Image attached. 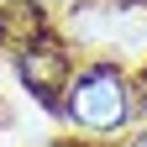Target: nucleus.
Returning <instances> with one entry per match:
<instances>
[{"label":"nucleus","instance_id":"f03ea898","mask_svg":"<svg viewBox=\"0 0 147 147\" xmlns=\"http://www.w3.org/2000/svg\"><path fill=\"white\" fill-rule=\"evenodd\" d=\"M16 74H21V84H26V95H32V100L58 105L63 84H68V74H74V58H68V47H63V42H53L47 32H37L32 42L16 47Z\"/></svg>","mask_w":147,"mask_h":147},{"label":"nucleus","instance_id":"f257e3e1","mask_svg":"<svg viewBox=\"0 0 147 147\" xmlns=\"http://www.w3.org/2000/svg\"><path fill=\"white\" fill-rule=\"evenodd\" d=\"M58 110L79 131L110 137V131H121V126L137 116V89H131V79H126L116 63H89V68L68 74V84L58 95Z\"/></svg>","mask_w":147,"mask_h":147},{"label":"nucleus","instance_id":"20e7f679","mask_svg":"<svg viewBox=\"0 0 147 147\" xmlns=\"http://www.w3.org/2000/svg\"><path fill=\"white\" fill-rule=\"evenodd\" d=\"M126 147H147V131H137V137H131V142H126Z\"/></svg>","mask_w":147,"mask_h":147},{"label":"nucleus","instance_id":"39448f33","mask_svg":"<svg viewBox=\"0 0 147 147\" xmlns=\"http://www.w3.org/2000/svg\"><path fill=\"white\" fill-rule=\"evenodd\" d=\"M137 110H142V116H147V84H142V100H137Z\"/></svg>","mask_w":147,"mask_h":147},{"label":"nucleus","instance_id":"7ed1b4c3","mask_svg":"<svg viewBox=\"0 0 147 147\" xmlns=\"http://www.w3.org/2000/svg\"><path fill=\"white\" fill-rule=\"evenodd\" d=\"M42 32V11L32 5V0H16V5H5L0 11V37H5V42H32V37Z\"/></svg>","mask_w":147,"mask_h":147},{"label":"nucleus","instance_id":"423d86ee","mask_svg":"<svg viewBox=\"0 0 147 147\" xmlns=\"http://www.w3.org/2000/svg\"><path fill=\"white\" fill-rule=\"evenodd\" d=\"M32 5H42V0H32Z\"/></svg>","mask_w":147,"mask_h":147}]
</instances>
